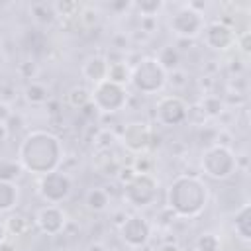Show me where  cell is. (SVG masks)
<instances>
[{
	"mask_svg": "<svg viewBox=\"0 0 251 251\" xmlns=\"http://www.w3.org/2000/svg\"><path fill=\"white\" fill-rule=\"evenodd\" d=\"M61 157H63V149L59 137L41 129L27 133L18 151V161L22 169L31 171L35 175H47L57 171Z\"/></svg>",
	"mask_w": 251,
	"mask_h": 251,
	"instance_id": "1",
	"label": "cell"
},
{
	"mask_svg": "<svg viewBox=\"0 0 251 251\" xmlns=\"http://www.w3.org/2000/svg\"><path fill=\"white\" fill-rule=\"evenodd\" d=\"M208 202V186L202 178L180 175L173 180L167 194L169 210L180 218H196Z\"/></svg>",
	"mask_w": 251,
	"mask_h": 251,
	"instance_id": "2",
	"label": "cell"
},
{
	"mask_svg": "<svg viewBox=\"0 0 251 251\" xmlns=\"http://www.w3.org/2000/svg\"><path fill=\"white\" fill-rule=\"evenodd\" d=\"M129 80L143 94H153V92H159L165 86L167 73L163 71V67L159 65V61L155 57H143L131 69V78Z\"/></svg>",
	"mask_w": 251,
	"mask_h": 251,
	"instance_id": "3",
	"label": "cell"
},
{
	"mask_svg": "<svg viewBox=\"0 0 251 251\" xmlns=\"http://www.w3.org/2000/svg\"><path fill=\"white\" fill-rule=\"evenodd\" d=\"M237 167V157L227 145H212L202 157V169L212 178H227Z\"/></svg>",
	"mask_w": 251,
	"mask_h": 251,
	"instance_id": "4",
	"label": "cell"
},
{
	"mask_svg": "<svg viewBox=\"0 0 251 251\" xmlns=\"http://www.w3.org/2000/svg\"><path fill=\"white\" fill-rule=\"evenodd\" d=\"M37 192L47 204H57L59 206L63 200H67L71 196L73 178L67 173H61V171L41 175V178L37 182Z\"/></svg>",
	"mask_w": 251,
	"mask_h": 251,
	"instance_id": "5",
	"label": "cell"
},
{
	"mask_svg": "<svg viewBox=\"0 0 251 251\" xmlns=\"http://www.w3.org/2000/svg\"><path fill=\"white\" fill-rule=\"evenodd\" d=\"M126 100H127V94H126L124 86L110 82V80H102V82L94 84V88L90 92V104L104 114L122 110Z\"/></svg>",
	"mask_w": 251,
	"mask_h": 251,
	"instance_id": "6",
	"label": "cell"
},
{
	"mask_svg": "<svg viewBox=\"0 0 251 251\" xmlns=\"http://www.w3.org/2000/svg\"><path fill=\"white\" fill-rule=\"evenodd\" d=\"M155 196H157V180L151 173H137L126 184V190H124V198L135 208L153 204Z\"/></svg>",
	"mask_w": 251,
	"mask_h": 251,
	"instance_id": "7",
	"label": "cell"
},
{
	"mask_svg": "<svg viewBox=\"0 0 251 251\" xmlns=\"http://www.w3.org/2000/svg\"><path fill=\"white\" fill-rule=\"evenodd\" d=\"M120 235L122 239L126 241V245L137 249V247H143L147 245L149 237H151V224L143 218V216H127L124 220V224L120 226Z\"/></svg>",
	"mask_w": 251,
	"mask_h": 251,
	"instance_id": "8",
	"label": "cell"
},
{
	"mask_svg": "<svg viewBox=\"0 0 251 251\" xmlns=\"http://www.w3.org/2000/svg\"><path fill=\"white\" fill-rule=\"evenodd\" d=\"M171 29L178 35V37H196L202 29H204V16L200 12H196L194 8L186 6L182 10H178L173 20H171Z\"/></svg>",
	"mask_w": 251,
	"mask_h": 251,
	"instance_id": "9",
	"label": "cell"
},
{
	"mask_svg": "<svg viewBox=\"0 0 251 251\" xmlns=\"http://www.w3.org/2000/svg\"><path fill=\"white\" fill-rule=\"evenodd\" d=\"M188 106L180 96H163L155 106V118L163 126H178L186 120Z\"/></svg>",
	"mask_w": 251,
	"mask_h": 251,
	"instance_id": "10",
	"label": "cell"
},
{
	"mask_svg": "<svg viewBox=\"0 0 251 251\" xmlns=\"http://www.w3.org/2000/svg\"><path fill=\"white\" fill-rule=\"evenodd\" d=\"M35 224H37V227H39L43 233H47V235H57V233H61V231L65 229L67 216H65V212H63L57 204H47V206H43V208L37 212Z\"/></svg>",
	"mask_w": 251,
	"mask_h": 251,
	"instance_id": "11",
	"label": "cell"
},
{
	"mask_svg": "<svg viewBox=\"0 0 251 251\" xmlns=\"http://www.w3.org/2000/svg\"><path fill=\"white\" fill-rule=\"evenodd\" d=\"M153 133H151V127L147 124H141V122H133V124H127L124 133H122V141L124 145L129 149V151H145L149 147V141H151Z\"/></svg>",
	"mask_w": 251,
	"mask_h": 251,
	"instance_id": "12",
	"label": "cell"
},
{
	"mask_svg": "<svg viewBox=\"0 0 251 251\" xmlns=\"http://www.w3.org/2000/svg\"><path fill=\"white\" fill-rule=\"evenodd\" d=\"M206 43L212 47V49H227L229 45H233V41L237 39L235 31L220 22H212L208 24L206 27Z\"/></svg>",
	"mask_w": 251,
	"mask_h": 251,
	"instance_id": "13",
	"label": "cell"
},
{
	"mask_svg": "<svg viewBox=\"0 0 251 251\" xmlns=\"http://www.w3.org/2000/svg\"><path fill=\"white\" fill-rule=\"evenodd\" d=\"M82 75H84L88 80H92L94 84L106 80V75H108V61H106L104 57H100V55L90 57V59L84 63V67H82Z\"/></svg>",
	"mask_w": 251,
	"mask_h": 251,
	"instance_id": "14",
	"label": "cell"
},
{
	"mask_svg": "<svg viewBox=\"0 0 251 251\" xmlns=\"http://www.w3.org/2000/svg\"><path fill=\"white\" fill-rule=\"evenodd\" d=\"M129 78H131V69H129V65H127L126 61L108 63V75H106V80L124 86Z\"/></svg>",
	"mask_w": 251,
	"mask_h": 251,
	"instance_id": "15",
	"label": "cell"
},
{
	"mask_svg": "<svg viewBox=\"0 0 251 251\" xmlns=\"http://www.w3.org/2000/svg\"><path fill=\"white\" fill-rule=\"evenodd\" d=\"M18 204V186L14 182L0 180V212H10Z\"/></svg>",
	"mask_w": 251,
	"mask_h": 251,
	"instance_id": "16",
	"label": "cell"
},
{
	"mask_svg": "<svg viewBox=\"0 0 251 251\" xmlns=\"http://www.w3.org/2000/svg\"><path fill=\"white\" fill-rule=\"evenodd\" d=\"M155 59L159 61V65L163 67L165 73H171V71L175 73L178 69V63H180V55H178V51L173 45H165Z\"/></svg>",
	"mask_w": 251,
	"mask_h": 251,
	"instance_id": "17",
	"label": "cell"
},
{
	"mask_svg": "<svg viewBox=\"0 0 251 251\" xmlns=\"http://www.w3.org/2000/svg\"><path fill=\"white\" fill-rule=\"evenodd\" d=\"M84 200H86V206L90 210H94V212H104L108 208V204H110V196H108V192L104 188H90L86 192Z\"/></svg>",
	"mask_w": 251,
	"mask_h": 251,
	"instance_id": "18",
	"label": "cell"
},
{
	"mask_svg": "<svg viewBox=\"0 0 251 251\" xmlns=\"http://www.w3.org/2000/svg\"><path fill=\"white\" fill-rule=\"evenodd\" d=\"M233 226H235V231L239 233V237L241 239H251V229H249V204L245 202L239 210H235V222H233Z\"/></svg>",
	"mask_w": 251,
	"mask_h": 251,
	"instance_id": "19",
	"label": "cell"
},
{
	"mask_svg": "<svg viewBox=\"0 0 251 251\" xmlns=\"http://www.w3.org/2000/svg\"><path fill=\"white\" fill-rule=\"evenodd\" d=\"M200 108H202V112L206 114V118H216V116H220V114L224 112V102H222L218 96L208 94V96H204V98L200 100Z\"/></svg>",
	"mask_w": 251,
	"mask_h": 251,
	"instance_id": "20",
	"label": "cell"
},
{
	"mask_svg": "<svg viewBox=\"0 0 251 251\" xmlns=\"http://www.w3.org/2000/svg\"><path fill=\"white\" fill-rule=\"evenodd\" d=\"M22 175V165L20 161H6L2 159L0 161V180H6V182H14V178H18Z\"/></svg>",
	"mask_w": 251,
	"mask_h": 251,
	"instance_id": "21",
	"label": "cell"
},
{
	"mask_svg": "<svg viewBox=\"0 0 251 251\" xmlns=\"http://www.w3.org/2000/svg\"><path fill=\"white\" fill-rule=\"evenodd\" d=\"M25 98H27L29 102H33V104H43V102L49 98V92H47V88H45L43 84L31 82V84L25 86Z\"/></svg>",
	"mask_w": 251,
	"mask_h": 251,
	"instance_id": "22",
	"label": "cell"
},
{
	"mask_svg": "<svg viewBox=\"0 0 251 251\" xmlns=\"http://www.w3.org/2000/svg\"><path fill=\"white\" fill-rule=\"evenodd\" d=\"M67 100H69V104H71V106H75V108H82L84 104H88V102H90V94H88L82 86H75V88H71V90H69Z\"/></svg>",
	"mask_w": 251,
	"mask_h": 251,
	"instance_id": "23",
	"label": "cell"
},
{
	"mask_svg": "<svg viewBox=\"0 0 251 251\" xmlns=\"http://www.w3.org/2000/svg\"><path fill=\"white\" fill-rule=\"evenodd\" d=\"M196 249L198 251H220V239L214 233H202L196 239Z\"/></svg>",
	"mask_w": 251,
	"mask_h": 251,
	"instance_id": "24",
	"label": "cell"
},
{
	"mask_svg": "<svg viewBox=\"0 0 251 251\" xmlns=\"http://www.w3.org/2000/svg\"><path fill=\"white\" fill-rule=\"evenodd\" d=\"M137 8H139V12H141V18H155L157 16V12L163 8V2H139V4H135Z\"/></svg>",
	"mask_w": 251,
	"mask_h": 251,
	"instance_id": "25",
	"label": "cell"
},
{
	"mask_svg": "<svg viewBox=\"0 0 251 251\" xmlns=\"http://www.w3.org/2000/svg\"><path fill=\"white\" fill-rule=\"evenodd\" d=\"M53 10L57 16H75V12L78 10L76 2H57L53 4Z\"/></svg>",
	"mask_w": 251,
	"mask_h": 251,
	"instance_id": "26",
	"label": "cell"
},
{
	"mask_svg": "<svg viewBox=\"0 0 251 251\" xmlns=\"http://www.w3.org/2000/svg\"><path fill=\"white\" fill-rule=\"evenodd\" d=\"M135 173H151V159L147 155H139L137 161L131 165Z\"/></svg>",
	"mask_w": 251,
	"mask_h": 251,
	"instance_id": "27",
	"label": "cell"
},
{
	"mask_svg": "<svg viewBox=\"0 0 251 251\" xmlns=\"http://www.w3.org/2000/svg\"><path fill=\"white\" fill-rule=\"evenodd\" d=\"M25 220L24 218H20V216H12L10 218V222H8V227L12 229V231H16V233H22L24 229H25Z\"/></svg>",
	"mask_w": 251,
	"mask_h": 251,
	"instance_id": "28",
	"label": "cell"
},
{
	"mask_svg": "<svg viewBox=\"0 0 251 251\" xmlns=\"http://www.w3.org/2000/svg\"><path fill=\"white\" fill-rule=\"evenodd\" d=\"M20 73H22V76H25V78H33L35 73H37V67H35V63L25 61V63L20 65Z\"/></svg>",
	"mask_w": 251,
	"mask_h": 251,
	"instance_id": "29",
	"label": "cell"
},
{
	"mask_svg": "<svg viewBox=\"0 0 251 251\" xmlns=\"http://www.w3.org/2000/svg\"><path fill=\"white\" fill-rule=\"evenodd\" d=\"M135 175H137V173L133 171V167H124V169L118 171V176H120V180H122L124 184H127Z\"/></svg>",
	"mask_w": 251,
	"mask_h": 251,
	"instance_id": "30",
	"label": "cell"
},
{
	"mask_svg": "<svg viewBox=\"0 0 251 251\" xmlns=\"http://www.w3.org/2000/svg\"><path fill=\"white\" fill-rule=\"evenodd\" d=\"M157 251H182V249L176 243H163V245H159Z\"/></svg>",
	"mask_w": 251,
	"mask_h": 251,
	"instance_id": "31",
	"label": "cell"
},
{
	"mask_svg": "<svg viewBox=\"0 0 251 251\" xmlns=\"http://www.w3.org/2000/svg\"><path fill=\"white\" fill-rule=\"evenodd\" d=\"M241 49H243V53H249V33L241 35Z\"/></svg>",
	"mask_w": 251,
	"mask_h": 251,
	"instance_id": "32",
	"label": "cell"
},
{
	"mask_svg": "<svg viewBox=\"0 0 251 251\" xmlns=\"http://www.w3.org/2000/svg\"><path fill=\"white\" fill-rule=\"evenodd\" d=\"M6 137H8V126L0 122V141H4Z\"/></svg>",
	"mask_w": 251,
	"mask_h": 251,
	"instance_id": "33",
	"label": "cell"
},
{
	"mask_svg": "<svg viewBox=\"0 0 251 251\" xmlns=\"http://www.w3.org/2000/svg\"><path fill=\"white\" fill-rule=\"evenodd\" d=\"M6 233H8V227L0 222V245H2V243H4V239H6Z\"/></svg>",
	"mask_w": 251,
	"mask_h": 251,
	"instance_id": "34",
	"label": "cell"
},
{
	"mask_svg": "<svg viewBox=\"0 0 251 251\" xmlns=\"http://www.w3.org/2000/svg\"><path fill=\"white\" fill-rule=\"evenodd\" d=\"M88 251H104V247L100 243H92V245H88Z\"/></svg>",
	"mask_w": 251,
	"mask_h": 251,
	"instance_id": "35",
	"label": "cell"
}]
</instances>
